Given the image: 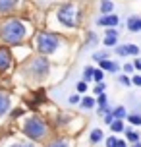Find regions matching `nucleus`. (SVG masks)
Masks as SVG:
<instances>
[{"label":"nucleus","mask_w":141,"mask_h":147,"mask_svg":"<svg viewBox=\"0 0 141 147\" xmlns=\"http://www.w3.org/2000/svg\"><path fill=\"white\" fill-rule=\"evenodd\" d=\"M25 37V23L21 20H6L0 25V39L6 45H19Z\"/></svg>","instance_id":"1"},{"label":"nucleus","mask_w":141,"mask_h":147,"mask_svg":"<svg viewBox=\"0 0 141 147\" xmlns=\"http://www.w3.org/2000/svg\"><path fill=\"white\" fill-rule=\"evenodd\" d=\"M23 132L25 136H29L31 140L35 141H41L46 138V134H48V126H46L45 120H41L39 116H33L29 120H25V124H23Z\"/></svg>","instance_id":"2"},{"label":"nucleus","mask_w":141,"mask_h":147,"mask_svg":"<svg viewBox=\"0 0 141 147\" xmlns=\"http://www.w3.org/2000/svg\"><path fill=\"white\" fill-rule=\"evenodd\" d=\"M35 43H37V51L41 52V54H50V52H54L56 49H58L60 39H58V35H54V33L43 31V33L37 35Z\"/></svg>","instance_id":"3"},{"label":"nucleus","mask_w":141,"mask_h":147,"mask_svg":"<svg viewBox=\"0 0 141 147\" xmlns=\"http://www.w3.org/2000/svg\"><path fill=\"white\" fill-rule=\"evenodd\" d=\"M25 72L29 74L31 78H35V80H43V78H46V74H48V60L43 58V56L31 58L25 64Z\"/></svg>","instance_id":"4"},{"label":"nucleus","mask_w":141,"mask_h":147,"mask_svg":"<svg viewBox=\"0 0 141 147\" xmlns=\"http://www.w3.org/2000/svg\"><path fill=\"white\" fill-rule=\"evenodd\" d=\"M58 20H60V23H64L66 27H75V25H77V12H75V8L72 6V4L62 6L58 10Z\"/></svg>","instance_id":"5"},{"label":"nucleus","mask_w":141,"mask_h":147,"mask_svg":"<svg viewBox=\"0 0 141 147\" xmlns=\"http://www.w3.org/2000/svg\"><path fill=\"white\" fill-rule=\"evenodd\" d=\"M10 64H12V54H10V51H8L6 47H0V72L8 70Z\"/></svg>","instance_id":"6"},{"label":"nucleus","mask_w":141,"mask_h":147,"mask_svg":"<svg viewBox=\"0 0 141 147\" xmlns=\"http://www.w3.org/2000/svg\"><path fill=\"white\" fill-rule=\"evenodd\" d=\"M8 109H10V97H8L4 91H0V116L6 114Z\"/></svg>","instance_id":"7"},{"label":"nucleus","mask_w":141,"mask_h":147,"mask_svg":"<svg viewBox=\"0 0 141 147\" xmlns=\"http://www.w3.org/2000/svg\"><path fill=\"white\" fill-rule=\"evenodd\" d=\"M99 25H118V16H103L99 18Z\"/></svg>","instance_id":"8"},{"label":"nucleus","mask_w":141,"mask_h":147,"mask_svg":"<svg viewBox=\"0 0 141 147\" xmlns=\"http://www.w3.org/2000/svg\"><path fill=\"white\" fill-rule=\"evenodd\" d=\"M128 29H130V31H139L141 29V18L132 16V18L128 20Z\"/></svg>","instance_id":"9"},{"label":"nucleus","mask_w":141,"mask_h":147,"mask_svg":"<svg viewBox=\"0 0 141 147\" xmlns=\"http://www.w3.org/2000/svg\"><path fill=\"white\" fill-rule=\"evenodd\" d=\"M101 64V68L103 70H108V72H118L120 66L116 64V62H110V60H103V62H99Z\"/></svg>","instance_id":"10"},{"label":"nucleus","mask_w":141,"mask_h":147,"mask_svg":"<svg viewBox=\"0 0 141 147\" xmlns=\"http://www.w3.org/2000/svg\"><path fill=\"white\" fill-rule=\"evenodd\" d=\"M14 8H15V2H4V0H0V14H10Z\"/></svg>","instance_id":"11"},{"label":"nucleus","mask_w":141,"mask_h":147,"mask_svg":"<svg viewBox=\"0 0 141 147\" xmlns=\"http://www.w3.org/2000/svg\"><path fill=\"white\" fill-rule=\"evenodd\" d=\"M46 147H70V145H68L66 140H54V141H50Z\"/></svg>","instance_id":"12"},{"label":"nucleus","mask_w":141,"mask_h":147,"mask_svg":"<svg viewBox=\"0 0 141 147\" xmlns=\"http://www.w3.org/2000/svg\"><path fill=\"white\" fill-rule=\"evenodd\" d=\"M110 128H112V132H122L124 130V124H122V120H112Z\"/></svg>","instance_id":"13"},{"label":"nucleus","mask_w":141,"mask_h":147,"mask_svg":"<svg viewBox=\"0 0 141 147\" xmlns=\"http://www.w3.org/2000/svg\"><path fill=\"white\" fill-rule=\"evenodd\" d=\"M124 116H126V110L122 109V107H118V109L112 112V118H114V120H120V118H124Z\"/></svg>","instance_id":"14"},{"label":"nucleus","mask_w":141,"mask_h":147,"mask_svg":"<svg viewBox=\"0 0 141 147\" xmlns=\"http://www.w3.org/2000/svg\"><path fill=\"white\" fill-rule=\"evenodd\" d=\"M101 140H103V132H101V130H93V132H91V141L97 143V141H101Z\"/></svg>","instance_id":"15"},{"label":"nucleus","mask_w":141,"mask_h":147,"mask_svg":"<svg viewBox=\"0 0 141 147\" xmlns=\"http://www.w3.org/2000/svg\"><path fill=\"white\" fill-rule=\"evenodd\" d=\"M126 136H128V141H134V143H137V140H139V134H137V132H132V130H128Z\"/></svg>","instance_id":"16"},{"label":"nucleus","mask_w":141,"mask_h":147,"mask_svg":"<svg viewBox=\"0 0 141 147\" xmlns=\"http://www.w3.org/2000/svg\"><path fill=\"white\" fill-rule=\"evenodd\" d=\"M112 8H114V4H112V2H103V4H101V12L108 14V12H112Z\"/></svg>","instance_id":"17"},{"label":"nucleus","mask_w":141,"mask_h":147,"mask_svg":"<svg viewBox=\"0 0 141 147\" xmlns=\"http://www.w3.org/2000/svg\"><path fill=\"white\" fill-rule=\"evenodd\" d=\"M116 37H118V35H106V39H104V45H106V47L116 45Z\"/></svg>","instance_id":"18"},{"label":"nucleus","mask_w":141,"mask_h":147,"mask_svg":"<svg viewBox=\"0 0 141 147\" xmlns=\"http://www.w3.org/2000/svg\"><path fill=\"white\" fill-rule=\"evenodd\" d=\"M81 105L85 107V109H93V105H95V101H93L91 97H85V99L81 101Z\"/></svg>","instance_id":"19"},{"label":"nucleus","mask_w":141,"mask_h":147,"mask_svg":"<svg viewBox=\"0 0 141 147\" xmlns=\"http://www.w3.org/2000/svg\"><path fill=\"white\" fill-rule=\"evenodd\" d=\"M93 78L97 80V83H103V78H104L103 70H95V72H93Z\"/></svg>","instance_id":"20"},{"label":"nucleus","mask_w":141,"mask_h":147,"mask_svg":"<svg viewBox=\"0 0 141 147\" xmlns=\"http://www.w3.org/2000/svg\"><path fill=\"white\" fill-rule=\"evenodd\" d=\"M128 120H130V122H132V124H141V116H137V114H130V118H128Z\"/></svg>","instance_id":"21"},{"label":"nucleus","mask_w":141,"mask_h":147,"mask_svg":"<svg viewBox=\"0 0 141 147\" xmlns=\"http://www.w3.org/2000/svg\"><path fill=\"white\" fill-rule=\"evenodd\" d=\"M93 72H95L93 68H85V74H83V80H85V81H87V80H91V78H93Z\"/></svg>","instance_id":"22"},{"label":"nucleus","mask_w":141,"mask_h":147,"mask_svg":"<svg viewBox=\"0 0 141 147\" xmlns=\"http://www.w3.org/2000/svg\"><path fill=\"white\" fill-rule=\"evenodd\" d=\"M126 51H128V54H137V52H139V49H137L135 45H128Z\"/></svg>","instance_id":"23"},{"label":"nucleus","mask_w":141,"mask_h":147,"mask_svg":"<svg viewBox=\"0 0 141 147\" xmlns=\"http://www.w3.org/2000/svg\"><path fill=\"white\" fill-rule=\"evenodd\" d=\"M95 93H97V95H103V93H104V83H97Z\"/></svg>","instance_id":"24"},{"label":"nucleus","mask_w":141,"mask_h":147,"mask_svg":"<svg viewBox=\"0 0 141 147\" xmlns=\"http://www.w3.org/2000/svg\"><path fill=\"white\" fill-rule=\"evenodd\" d=\"M77 91H79V93L87 91V83H85V81H79V83H77Z\"/></svg>","instance_id":"25"},{"label":"nucleus","mask_w":141,"mask_h":147,"mask_svg":"<svg viewBox=\"0 0 141 147\" xmlns=\"http://www.w3.org/2000/svg\"><path fill=\"white\" fill-rule=\"evenodd\" d=\"M116 138H108V140H106V147H116Z\"/></svg>","instance_id":"26"},{"label":"nucleus","mask_w":141,"mask_h":147,"mask_svg":"<svg viewBox=\"0 0 141 147\" xmlns=\"http://www.w3.org/2000/svg\"><path fill=\"white\" fill-rule=\"evenodd\" d=\"M124 72L132 74V72H134V64H130V62H128V64H124Z\"/></svg>","instance_id":"27"},{"label":"nucleus","mask_w":141,"mask_h":147,"mask_svg":"<svg viewBox=\"0 0 141 147\" xmlns=\"http://www.w3.org/2000/svg\"><path fill=\"white\" fill-rule=\"evenodd\" d=\"M116 52H118L120 56H124V54H128V51H126V47H118V49H116Z\"/></svg>","instance_id":"28"},{"label":"nucleus","mask_w":141,"mask_h":147,"mask_svg":"<svg viewBox=\"0 0 141 147\" xmlns=\"http://www.w3.org/2000/svg\"><path fill=\"white\" fill-rule=\"evenodd\" d=\"M120 81H122L124 85H130V83H132V81H130V78H126V76H122V78H120Z\"/></svg>","instance_id":"29"},{"label":"nucleus","mask_w":141,"mask_h":147,"mask_svg":"<svg viewBox=\"0 0 141 147\" xmlns=\"http://www.w3.org/2000/svg\"><path fill=\"white\" fill-rule=\"evenodd\" d=\"M132 83H135V85H141V76H135L134 80H132Z\"/></svg>","instance_id":"30"},{"label":"nucleus","mask_w":141,"mask_h":147,"mask_svg":"<svg viewBox=\"0 0 141 147\" xmlns=\"http://www.w3.org/2000/svg\"><path fill=\"white\" fill-rule=\"evenodd\" d=\"M70 103H79V97H77V95H72V97H70Z\"/></svg>","instance_id":"31"},{"label":"nucleus","mask_w":141,"mask_h":147,"mask_svg":"<svg viewBox=\"0 0 141 147\" xmlns=\"http://www.w3.org/2000/svg\"><path fill=\"white\" fill-rule=\"evenodd\" d=\"M106 35H118V33H116V29H106Z\"/></svg>","instance_id":"32"},{"label":"nucleus","mask_w":141,"mask_h":147,"mask_svg":"<svg viewBox=\"0 0 141 147\" xmlns=\"http://www.w3.org/2000/svg\"><path fill=\"white\" fill-rule=\"evenodd\" d=\"M116 147H126V141H116Z\"/></svg>","instance_id":"33"},{"label":"nucleus","mask_w":141,"mask_h":147,"mask_svg":"<svg viewBox=\"0 0 141 147\" xmlns=\"http://www.w3.org/2000/svg\"><path fill=\"white\" fill-rule=\"evenodd\" d=\"M134 68H137V70H141V60H135V66Z\"/></svg>","instance_id":"34"},{"label":"nucleus","mask_w":141,"mask_h":147,"mask_svg":"<svg viewBox=\"0 0 141 147\" xmlns=\"http://www.w3.org/2000/svg\"><path fill=\"white\" fill-rule=\"evenodd\" d=\"M134 147H141V143H134Z\"/></svg>","instance_id":"35"}]
</instances>
